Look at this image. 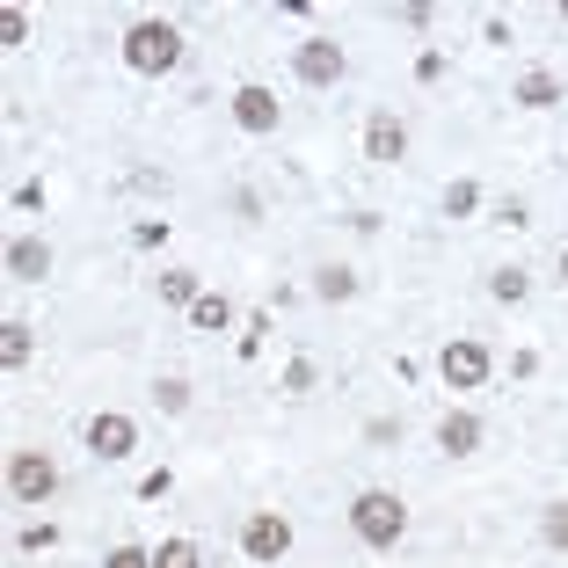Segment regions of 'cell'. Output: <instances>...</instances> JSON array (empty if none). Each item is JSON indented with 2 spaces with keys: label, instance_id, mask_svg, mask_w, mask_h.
I'll list each match as a JSON object with an SVG mask.
<instances>
[{
  "label": "cell",
  "instance_id": "obj_21",
  "mask_svg": "<svg viewBox=\"0 0 568 568\" xmlns=\"http://www.w3.org/2000/svg\"><path fill=\"white\" fill-rule=\"evenodd\" d=\"M481 212V183H445V219H474Z\"/></svg>",
  "mask_w": 568,
  "mask_h": 568
},
{
  "label": "cell",
  "instance_id": "obj_4",
  "mask_svg": "<svg viewBox=\"0 0 568 568\" xmlns=\"http://www.w3.org/2000/svg\"><path fill=\"white\" fill-rule=\"evenodd\" d=\"M488 372H496V357H488L481 343H474V335H452L445 351H437V379H445L452 394H481Z\"/></svg>",
  "mask_w": 568,
  "mask_h": 568
},
{
  "label": "cell",
  "instance_id": "obj_12",
  "mask_svg": "<svg viewBox=\"0 0 568 568\" xmlns=\"http://www.w3.org/2000/svg\"><path fill=\"white\" fill-rule=\"evenodd\" d=\"M510 102H518V110H554V102H568V81L547 73V67H532V73L510 81Z\"/></svg>",
  "mask_w": 568,
  "mask_h": 568
},
{
  "label": "cell",
  "instance_id": "obj_1",
  "mask_svg": "<svg viewBox=\"0 0 568 568\" xmlns=\"http://www.w3.org/2000/svg\"><path fill=\"white\" fill-rule=\"evenodd\" d=\"M351 532H357V547L394 554L402 532H408V503L394 496V488H357V496H351Z\"/></svg>",
  "mask_w": 568,
  "mask_h": 568
},
{
  "label": "cell",
  "instance_id": "obj_10",
  "mask_svg": "<svg viewBox=\"0 0 568 568\" xmlns=\"http://www.w3.org/2000/svg\"><path fill=\"white\" fill-rule=\"evenodd\" d=\"M481 416H474V408H445V416H437V452H445V459H474V452H481Z\"/></svg>",
  "mask_w": 568,
  "mask_h": 568
},
{
  "label": "cell",
  "instance_id": "obj_22",
  "mask_svg": "<svg viewBox=\"0 0 568 568\" xmlns=\"http://www.w3.org/2000/svg\"><path fill=\"white\" fill-rule=\"evenodd\" d=\"M0 44H8V51L30 44V16H22V8H0Z\"/></svg>",
  "mask_w": 568,
  "mask_h": 568
},
{
  "label": "cell",
  "instance_id": "obj_16",
  "mask_svg": "<svg viewBox=\"0 0 568 568\" xmlns=\"http://www.w3.org/2000/svg\"><path fill=\"white\" fill-rule=\"evenodd\" d=\"M525 292H532V270H518V263L488 270V300H496V306H518Z\"/></svg>",
  "mask_w": 568,
  "mask_h": 568
},
{
  "label": "cell",
  "instance_id": "obj_11",
  "mask_svg": "<svg viewBox=\"0 0 568 568\" xmlns=\"http://www.w3.org/2000/svg\"><path fill=\"white\" fill-rule=\"evenodd\" d=\"M51 263H59V255H51L44 234H16V241H8V277H16V284H44Z\"/></svg>",
  "mask_w": 568,
  "mask_h": 568
},
{
  "label": "cell",
  "instance_id": "obj_19",
  "mask_svg": "<svg viewBox=\"0 0 568 568\" xmlns=\"http://www.w3.org/2000/svg\"><path fill=\"white\" fill-rule=\"evenodd\" d=\"M153 408H161V416H183V408H190V379H183V372L153 379Z\"/></svg>",
  "mask_w": 568,
  "mask_h": 568
},
{
  "label": "cell",
  "instance_id": "obj_3",
  "mask_svg": "<svg viewBox=\"0 0 568 568\" xmlns=\"http://www.w3.org/2000/svg\"><path fill=\"white\" fill-rule=\"evenodd\" d=\"M8 496H16L22 510H44V503L59 496V459H51V452H37V445L8 452Z\"/></svg>",
  "mask_w": 568,
  "mask_h": 568
},
{
  "label": "cell",
  "instance_id": "obj_23",
  "mask_svg": "<svg viewBox=\"0 0 568 568\" xmlns=\"http://www.w3.org/2000/svg\"><path fill=\"white\" fill-rule=\"evenodd\" d=\"M314 357H292V365H284V394H314Z\"/></svg>",
  "mask_w": 568,
  "mask_h": 568
},
{
  "label": "cell",
  "instance_id": "obj_18",
  "mask_svg": "<svg viewBox=\"0 0 568 568\" xmlns=\"http://www.w3.org/2000/svg\"><path fill=\"white\" fill-rule=\"evenodd\" d=\"M153 568H204V547L197 539H161V547H153Z\"/></svg>",
  "mask_w": 568,
  "mask_h": 568
},
{
  "label": "cell",
  "instance_id": "obj_13",
  "mask_svg": "<svg viewBox=\"0 0 568 568\" xmlns=\"http://www.w3.org/2000/svg\"><path fill=\"white\" fill-rule=\"evenodd\" d=\"M30 357H37V328H30V321H0V365L22 372Z\"/></svg>",
  "mask_w": 568,
  "mask_h": 568
},
{
  "label": "cell",
  "instance_id": "obj_26",
  "mask_svg": "<svg viewBox=\"0 0 568 568\" xmlns=\"http://www.w3.org/2000/svg\"><path fill=\"white\" fill-rule=\"evenodd\" d=\"M16 547H22V554H44V547H59V525H30V532H22Z\"/></svg>",
  "mask_w": 568,
  "mask_h": 568
},
{
  "label": "cell",
  "instance_id": "obj_24",
  "mask_svg": "<svg viewBox=\"0 0 568 568\" xmlns=\"http://www.w3.org/2000/svg\"><path fill=\"white\" fill-rule=\"evenodd\" d=\"M102 568H153V547H110Z\"/></svg>",
  "mask_w": 568,
  "mask_h": 568
},
{
  "label": "cell",
  "instance_id": "obj_8",
  "mask_svg": "<svg viewBox=\"0 0 568 568\" xmlns=\"http://www.w3.org/2000/svg\"><path fill=\"white\" fill-rule=\"evenodd\" d=\"M226 110H234V124H241L248 139H270V132L284 124V102H277V88H263V81H241Z\"/></svg>",
  "mask_w": 568,
  "mask_h": 568
},
{
  "label": "cell",
  "instance_id": "obj_6",
  "mask_svg": "<svg viewBox=\"0 0 568 568\" xmlns=\"http://www.w3.org/2000/svg\"><path fill=\"white\" fill-rule=\"evenodd\" d=\"M292 73H300L306 88H343L351 51L335 44V37H300V44H292Z\"/></svg>",
  "mask_w": 568,
  "mask_h": 568
},
{
  "label": "cell",
  "instance_id": "obj_20",
  "mask_svg": "<svg viewBox=\"0 0 568 568\" xmlns=\"http://www.w3.org/2000/svg\"><path fill=\"white\" fill-rule=\"evenodd\" d=\"M539 547L568 554V503H547V510H539Z\"/></svg>",
  "mask_w": 568,
  "mask_h": 568
},
{
  "label": "cell",
  "instance_id": "obj_5",
  "mask_svg": "<svg viewBox=\"0 0 568 568\" xmlns=\"http://www.w3.org/2000/svg\"><path fill=\"white\" fill-rule=\"evenodd\" d=\"M241 554H248L255 568H277L284 554H292V518H284V510H248V518H241Z\"/></svg>",
  "mask_w": 568,
  "mask_h": 568
},
{
  "label": "cell",
  "instance_id": "obj_27",
  "mask_svg": "<svg viewBox=\"0 0 568 568\" xmlns=\"http://www.w3.org/2000/svg\"><path fill=\"white\" fill-rule=\"evenodd\" d=\"M394 22H408V30H430L437 8H423V0H416V8H394Z\"/></svg>",
  "mask_w": 568,
  "mask_h": 568
},
{
  "label": "cell",
  "instance_id": "obj_14",
  "mask_svg": "<svg viewBox=\"0 0 568 568\" xmlns=\"http://www.w3.org/2000/svg\"><path fill=\"white\" fill-rule=\"evenodd\" d=\"M190 328L197 335H226L234 328V300H226V292H204V300L190 306Z\"/></svg>",
  "mask_w": 568,
  "mask_h": 568
},
{
  "label": "cell",
  "instance_id": "obj_28",
  "mask_svg": "<svg viewBox=\"0 0 568 568\" xmlns=\"http://www.w3.org/2000/svg\"><path fill=\"white\" fill-rule=\"evenodd\" d=\"M561 284H568V248H561Z\"/></svg>",
  "mask_w": 568,
  "mask_h": 568
},
{
  "label": "cell",
  "instance_id": "obj_17",
  "mask_svg": "<svg viewBox=\"0 0 568 568\" xmlns=\"http://www.w3.org/2000/svg\"><path fill=\"white\" fill-rule=\"evenodd\" d=\"M153 292H161L168 306H197V300H204L197 270H161V277H153Z\"/></svg>",
  "mask_w": 568,
  "mask_h": 568
},
{
  "label": "cell",
  "instance_id": "obj_15",
  "mask_svg": "<svg viewBox=\"0 0 568 568\" xmlns=\"http://www.w3.org/2000/svg\"><path fill=\"white\" fill-rule=\"evenodd\" d=\"M314 300H328V306L357 300V270H343V263H321V270H314Z\"/></svg>",
  "mask_w": 568,
  "mask_h": 568
},
{
  "label": "cell",
  "instance_id": "obj_7",
  "mask_svg": "<svg viewBox=\"0 0 568 568\" xmlns=\"http://www.w3.org/2000/svg\"><path fill=\"white\" fill-rule=\"evenodd\" d=\"M81 445L95 452L102 467H118V459H132L139 452V423L124 416V408H102V416H88V430H81Z\"/></svg>",
  "mask_w": 568,
  "mask_h": 568
},
{
  "label": "cell",
  "instance_id": "obj_25",
  "mask_svg": "<svg viewBox=\"0 0 568 568\" xmlns=\"http://www.w3.org/2000/svg\"><path fill=\"white\" fill-rule=\"evenodd\" d=\"M365 437H372V445H402V416H372Z\"/></svg>",
  "mask_w": 568,
  "mask_h": 568
},
{
  "label": "cell",
  "instance_id": "obj_9",
  "mask_svg": "<svg viewBox=\"0 0 568 568\" xmlns=\"http://www.w3.org/2000/svg\"><path fill=\"white\" fill-rule=\"evenodd\" d=\"M365 161H372V168L408 161V124L394 118V110H372V118H365Z\"/></svg>",
  "mask_w": 568,
  "mask_h": 568
},
{
  "label": "cell",
  "instance_id": "obj_2",
  "mask_svg": "<svg viewBox=\"0 0 568 568\" xmlns=\"http://www.w3.org/2000/svg\"><path fill=\"white\" fill-rule=\"evenodd\" d=\"M118 51H124V67H132V73L161 81V73L183 67V30H175V22H161V16H139L132 30H124Z\"/></svg>",
  "mask_w": 568,
  "mask_h": 568
}]
</instances>
